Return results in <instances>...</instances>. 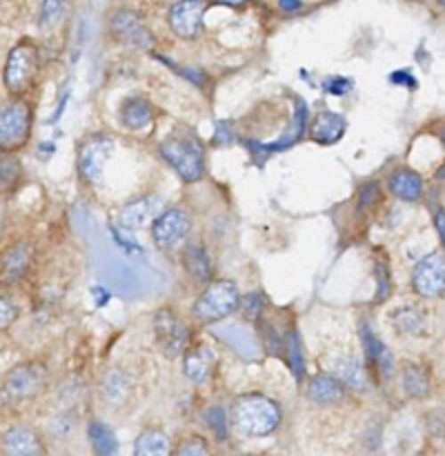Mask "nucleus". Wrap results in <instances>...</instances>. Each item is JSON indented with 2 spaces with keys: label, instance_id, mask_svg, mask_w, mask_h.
Returning a JSON list of instances; mask_svg holds the SVG:
<instances>
[{
  "label": "nucleus",
  "instance_id": "obj_45",
  "mask_svg": "<svg viewBox=\"0 0 445 456\" xmlns=\"http://www.w3.org/2000/svg\"><path fill=\"white\" fill-rule=\"evenodd\" d=\"M439 3H441V4H443V7H445V0H439Z\"/></svg>",
  "mask_w": 445,
  "mask_h": 456
},
{
  "label": "nucleus",
  "instance_id": "obj_35",
  "mask_svg": "<svg viewBox=\"0 0 445 456\" xmlns=\"http://www.w3.org/2000/svg\"><path fill=\"white\" fill-rule=\"evenodd\" d=\"M18 319V305L7 297H0V332L16 323Z\"/></svg>",
  "mask_w": 445,
  "mask_h": 456
},
{
  "label": "nucleus",
  "instance_id": "obj_2",
  "mask_svg": "<svg viewBox=\"0 0 445 456\" xmlns=\"http://www.w3.org/2000/svg\"><path fill=\"white\" fill-rule=\"evenodd\" d=\"M40 74V52L34 40L22 38L9 52L4 62L3 83L12 98H22L29 89H34Z\"/></svg>",
  "mask_w": 445,
  "mask_h": 456
},
{
  "label": "nucleus",
  "instance_id": "obj_1",
  "mask_svg": "<svg viewBox=\"0 0 445 456\" xmlns=\"http://www.w3.org/2000/svg\"><path fill=\"white\" fill-rule=\"evenodd\" d=\"M231 421L245 436H267L280 426V408L263 395H245L236 399Z\"/></svg>",
  "mask_w": 445,
  "mask_h": 456
},
{
  "label": "nucleus",
  "instance_id": "obj_30",
  "mask_svg": "<svg viewBox=\"0 0 445 456\" xmlns=\"http://www.w3.org/2000/svg\"><path fill=\"white\" fill-rule=\"evenodd\" d=\"M172 456H212L209 452V444L203 439V436H187L185 441H181L176 450H174Z\"/></svg>",
  "mask_w": 445,
  "mask_h": 456
},
{
  "label": "nucleus",
  "instance_id": "obj_25",
  "mask_svg": "<svg viewBox=\"0 0 445 456\" xmlns=\"http://www.w3.org/2000/svg\"><path fill=\"white\" fill-rule=\"evenodd\" d=\"M89 444L96 456H118V441H116L114 432L105 426V423L93 421L87 430Z\"/></svg>",
  "mask_w": 445,
  "mask_h": 456
},
{
  "label": "nucleus",
  "instance_id": "obj_5",
  "mask_svg": "<svg viewBox=\"0 0 445 456\" xmlns=\"http://www.w3.org/2000/svg\"><path fill=\"white\" fill-rule=\"evenodd\" d=\"M240 307V292L231 281L218 279L212 281L198 301L194 303V319L200 323H216V321L225 319L231 312Z\"/></svg>",
  "mask_w": 445,
  "mask_h": 456
},
{
  "label": "nucleus",
  "instance_id": "obj_18",
  "mask_svg": "<svg viewBox=\"0 0 445 456\" xmlns=\"http://www.w3.org/2000/svg\"><path fill=\"white\" fill-rule=\"evenodd\" d=\"M307 399L316 405H334L345 399V386L336 377L329 374H319L310 381L307 387Z\"/></svg>",
  "mask_w": 445,
  "mask_h": 456
},
{
  "label": "nucleus",
  "instance_id": "obj_44",
  "mask_svg": "<svg viewBox=\"0 0 445 456\" xmlns=\"http://www.w3.org/2000/svg\"><path fill=\"white\" fill-rule=\"evenodd\" d=\"M441 138H443V142H445V129H443V132H441Z\"/></svg>",
  "mask_w": 445,
  "mask_h": 456
},
{
  "label": "nucleus",
  "instance_id": "obj_38",
  "mask_svg": "<svg viewBox=\"0 0 445 456\" xmlns=\"http://www.w3.org/2000/svg\"><path fill=\"white\" fill-rule=\"evenodd\" d=\"M434 225H436V232H439L441 240H443V245H445V212L443 209H436L434 212Z\"/></svg>",
  "mask_w": 445,
  "mask_h": 456
},
{
  "label": "nucleus",
  "instance_id": "obj_20",
  "mask_svg": "<svg viewBox=\"0 0 445 456\" xmlns=\"http://www.w3.org/2000/svg\"><path fill=\"white\" fill-rule=\"evenodd\" d=\"M118 118L123 127L138 132V129L147 127V125L151 123L154 111H151L150 102L142 101V98H127V101L123 102V107H120Z\"/></svg>",
  "mask_w": 445,
  "mask_h": 456
},
{
  "label": "nucleus",
  "instance_id": "obj_29",
  "mask_svg": "<svg viewBox=\"0 0 445 456\" xmlns=\"http://www.w3.org/2000/svg\"><path fill=\"white\" fill-rule=\"evenodd\" d=\"M305 125H307L305 105H303V102H298V105H296V116H294L292 127H289V132L283 134L280 142L271 145L270 150H283V147H287V145H292V142H296L298 138H301V132H303V129H305Z\"/></svg>",
  "mask_w": 445,
  "mask_h": 456
},
{
  "label": "nucleus",
  "instance_id": "obj_17",
  "mask_svg": "<svg viewBox=\"0 0 445 456\" xmlns=\"http://www.w3.org/2000/svg\"><path fill=\"white\" fill-rule=\"evenodd\" d=\"M214 365H216V354L209 346H194L185 352V359H182V372L190 381L194 383H205L214 372Z\"/></svg>",
  "mask_w": 445,
  "mask_h": 456
},
{
  "label": "nucleus",
  "instance_id": "obj_10",
  "mask_svg": "<svg viewBox=\"0 0 445 456\" xmlns=\"http://www.w3.org/2000/svg\"><path fill=\"white\" fill-rule=\"evenodd\" d=\"M207 3L205 0H178L169 7V27L178 38L194 40L203 31V16Z\"/></svg>",
  "mask_w": 445,
  "mask_h": 456
},
{
  "label": "nucleus",
  "instance_id": "obj_36",
  "mask_svg": "<svg viewBox=\"0 0 445 456\" xmlns=\"http://www.w3.org/2000/svg\"><path fill=\"white\" fill-rule=\"evenodd\" d=\"M263 305H265V303H263V298L258 297V294H249V297L240 298V310L245 312V316H247L249 321H256L258 316H261Z\"/></svg>",
  "mask_w": 445,
  "mask_h": 456
},
{
  "label": "nucleus",
  "instance_id": "obj_3",
  "mask_svg": "<svg viewBox=\"0 0 445 456\" xmlns=\"http://www.w3.org/2000/svg\"><path fill=\"white\" fill-rule=\"evenodd\" d=\"M34 110L25 98H9L0 105V154H16L29 142Z\"/></svg>",
  "mask_w": 445,
  "mask_h": 456
},
{
  "label": "nucleus",
  "instance_id": "obj_8",
  "mask_svg": "<svg viewBox=\"0 0 445 456\" xmlns=\"http://www.w3.org/2000/svg\"><path fill=\"white\" fill-rule=\"evenodd\" d=\"M111 156V142L105 136H93L80 145L78 150V176L89 187H96L102 181L105 165Z\"/></svg>",
  "mask_w": 445,
  "mask_h": 456
},
{
  "label": "nucleus",
  "instance_id": "obj_27",
  "mask_svg": "<svg viewBox=\"0 0 445 456\" xmlns=\"http://www.w3.org/2000/svg\"><path fill=\"white\" fill-rule=\"evenodd\" d=\"M394 328L400 334L418 337L425 330V314L418 307H403L394 314Z\"/></svg>",
  "mask_w": 445,
  "mask_h": 456
},
{
  "label": "nucleus",
  "instance_id": "obj_4",
  "mask_svg": "<svg viewBox=\"0 0 445 456\" xmlns=\"http://www.w3.org/2000/svg\"><path fill=\"white\" fill-rule=\"evenodd\" d=\"M160 156L174 167V172L187 183L203 178V147L194 136H167L160 142Z\"/></svg>",
  "mask_w": 445,
  "mask_h": 456
},
{
  "label": "nucleus",
  "instance_id": "obj_11",
  "mask_svg": "<svg viewBox=\"0 0 445 456\" xmlns=\"http://www.w3.org/2000/svg\"><path fill=\"white\" fill-rule=\"evenodd\" d=\"M111 31H114L116 38H118L120 43L127 45V47L142 49V52L154 47V36H151L145 20H142L136 12H129V9L116 12L114 18H111Z\"/></svg>",
  "mask_w": 445,
  "mask_h": 456
},
{
  "label": "nucleus",
  "instance_id": "obj_41",
  "mask_svg": "<svg viewBox=\"0 0 445 456\" xmlns=\"http://www.w3.org/2000/svg\"><path fill=\"white\" fill-rule=\"evenodd\" d=\"M392 80H394V83H408L409 87H414V78H412V76L405 74V71H403V74H394V76H392Z\"/></svg>",
  "mask_w": 445,
  "mask_h": 456
},
{
  "label": "nucleus",
  "instance_id": "obj_6",
  "mask_svg": "<svg viewBox=\"0 0 445 456\" xmlns=\"http://www.w3.org/2000/svg\"><path fill=\"white\" fill-rule=\"evenodd\" d=\"M154 334L156 343L163 350L165 356L169 359H176V356L185 354L187 343H190V330L182 323L181 316L176 314L169 307H163V310L156 312L154 316Z\"/></svg>",
  "mask_w": 445,
  "mask_h": 456
},
{
  "label": "nucleus",
  "instance_id": "obj_21",
  "mask_svg": "<svg viewBox=\"0 0 445 456\" xmlns=\"http://www.w3.org/2000/svg\"><path fill=\"white\" fill-rule=\"evenodd\" d=\"M363 347H365V359H368L369 370L376 372L378 377L390 374V368H392L390 354H387L385 346L378 341L376 334H372V330L369 328L363 330Z\"/></svg>",
  "mask_w": 445,
  "mask_h": 456
},
{
  "label": "nucleus",
  "instance_id": "obj_12",
  "mask_svg": "<svg viewBox=\"0 0 445 456\" xmlns=\"http://www.w3.org/2000/svg\"><path fill=\"white\" fill-rule=\"evenodd\" d=\"M190 216L182 209L172 208L165 209L156 223L151 225V236H154V243L158 245L160 249H172L176 248L178 243L185 240V236L190 234Z\"/></svg>",
  "mask_w": 445,
  "mask_h": 456
},
{
  "label": "nucleus",
  "instance_id": "obj_22",
  "mask_svg": "<svg viewBox=\"0 0 445 456\" xmlns=\"http://www.w3.org/2000/svg\"><path fill=\"white\" fill-rule=\"evenodd\" d=\"M182 261H185V270L190 272V276L196 283H207L212 279V265H209V256L203 245H187L185 254H182Z\"/></svg>",
  "mask_w": 445,
  "mask_h": 456
},
{
  "label": "nucleus",
  "instance_id": "obj_7",
  "mask_svg": "<svg viewBox=\"0 0 445 456\" xmlns=\"http://www.w3.org/2000/svg\"><path fill=\"white\" fill-rule=\"evenodd\" d=\"M412 288L423 298H439L445 294V256L432 252L414 265Z\"/></svg>",
  "mask_w": 445,
  "mask_h": 456
},
{
  "label": "nucleus",
  "instance_id": "obj_33",
  "mask_svg": "<svg viewBox=\"0 0 445 456\" xmlns=\"http://www.w3.org/2000/svg\"><path fill=\"white\" fill-rule=\"evenodd\" d=\"M62 13H65L62 0H43V7H40V27H53L56 22H61Z\"/></svg>",
  "mask_w": 445,
  "mask_h": 456
},
{
  "label": "nucleus",
  "instance_id": "obj_31",
  "mask_svg": "<svg viewBox=\"0 0 445 456\" xmlns=\"http://www.w3.org/2000/svg\"><path fill=\"white\" fill-rule=\"evenodd\" d=\"M285 352L289 354V368H292V372L296 374V379L301 381L303 372H305V365H303L301 343H298V334L296 332L287 334V346H285Z\"/></svg>",
  "mask_w": 445,
  "mask_h": 456
},
{
  "label": "nucleus",
  "instance_id": "obj_43",
  "mask_svg": "<svg viewBox=\"0 0 445 456\" xmlns=\"http://www.w3.org/2000/svg\"><path fill=\"white\" fill-rule=\"evenodd\" d=\"M0 234H3V214H0Z\"/></svg>",
  "mask_w": 445,
  "mask_h": 456
},
{
  "label": "nucleus",
  "instance_id": "obj_32",
  "mask_svg": "<svg viewBox=\"0 0 445 456\" xmlns=\"http://www.w3.org/2000/svg\"><path fill=\"white\" fill-rule=\"evenodd\" d=\"M105 396L109 399L111 405L120 403V401L127 396V381H125L123 374L111 372L109 379L105 381Z\"/></svg>",
  "mask_w": 445,
  "mask_h": 456
},
{
  "label": "nucleus",
  "instance_id": "obj_16",
  "mask_svg": "<svg viewBox=\"0 0 445 456\" xmlns=\"http://www.w3.org/2000/svg\"><path fill=\"white\" fill-rule=\"evenodd\" d=\"M347 123L341 114L336 111L323 110L310 120V136L312 141L319 142V145H332V142H338L345 134Z\"/></svg>",
  "mask_w": 445,
  "mask_h": 456
},
{
  "label": "nucleus",
  "instance_id": "obj_37",
  "mask_svg": "<svg viewBox=\"0 0 445 456\" xmlns=\"http://www.w3.org/2000/svg\"><path fill=\"white\" fill-rule=\"evenodd\" d=\"M325 89L332 94H343L350 89V83L345 78H332V80H325Z\"/></svg>",
  "mask_w": 445,
  "mask_h": 456
},
{
  "label": "nucleus",
  "instance_id": "obj_34",
  "mask_svg": "<svg viewBox=\"0 0 445 456\" xmlns=\"http://www.w3.org/2000/svg\"><path fill=\"white\" fill-rule=\"evenodd\" d=\"M205 421H207L209 428L216 432L218 439H225V436H227V419H225V412H222L218 405H214V408L207 410V414H205Z\"/></svg>",
  "mask_w": 445,
  "mask_h": 456
},
{
  "label": "nucleus",
  "instance_id": "obj_9",
  "mask_svg": "<svg viewBox=\"0 0 445 456\" xmlns=\"http://www.w3.org/2000/svg\"><path fill=\"white\" fill-rule=\"evenodd\" d=\"M44 377H47V370L43 365L22 363L7 374L3 390L13 401L34 399L44 387Z\"/></svg>",
  "mask_w": 445,
  "mask_h": 456
},
{
  "label": "nucleus",
  "instance_id": "obj_24",
  "mask_svg": "<svg viewBox=\"0 0 445 456\" xmlns=\"http://www.w3.org/2000/svg\"><path fill=\"white\" fill-rule=\"evenodd\" d=\"M400 386H403L408 396L423 399L430 392V379H427V374L417 363H405L403 372H400Z\"/></svg>",
  "mask_w": 445,
  "mask_h": 456
},
{
  "label": "nucleus",
  "instance_id": "obj_28",
  "mask_svg": "<svg viewBox=\"0 0 445 456\" xmlns=\"http://www.w3.org/2000/svg\"><path fill=\"white\" fill-rule=\"evenodd\" d=\"M334 372H336V379L343 383V386L352 387V390H363L365 368L360 365V361H356V359L341 361V363L334 368Z\"/></svg>",
  "mask_w": 445,
  "mask_h": 456
},
{
  "label": "nucleus",
  "instance_id": "obj_14",
  "mask_svg": "<svg viewBox=\"0 0 445 456\" xmlns=\"http://www.w3.org/2000/svg\"><path fill=\"white\" fill-rule=\"evenodd\" d=\"M34 261V249L27 240H16L0 252V285H12L20 281Z\"/></svg>",
  "mask_w": 445,
  "mask_h": 456
},
{
  "label": "nucleus",
  "instance_id": "obj_26",
  "mask_svg": "<svg viewBox=\"0 0 445 456\" xmlns=\"http://www.w3.org/2000/svg\"><path fill=\"white\" fill-rule=\"evenodd\" d=\"M22 181V163L13 154H0V196L16 191Z\"/></svg>",
  "mask_w": 445,
  "mask_h": 456
},
{
  "label": "nucleus",
  "instance_id": "obj_23",
  "mask_svg": "<svg viewBox=\"0 0 445 456\" xmlns=\"http://www.w3.org/2000/svg\"><path fill=\"white\" fill-rule=\"evenodd\" d=\"M134 456H172L169 436L160 430H145L134 444Z\"/></svg>",
  "mask_w": 445,
  "mask_h": 456
},
{
  "label": "nucleus",
  "instance_id": "obj_13",
  "mask_svg": "<svg viewBox=\"0 0 445 456\" xmlns=\"http://www.w3.org/2000/svg\"><path fill=\"white\" fill-rule=\"evenodd\" d=\"M163 199L160 196H142V199L132 200L120 212V225L127 232L145 230L147 225H154L156 218L163 214Z\"/></svg>",
  "mask_w": 445,
  "mask_h": 456
},
{
  "label": "nucleus",
  "instance_id": "obj_39",
  "mask_svg": "<svg viewBox=\"0 0 445 456\" xmlns=\"http://www.w3.org/2000/svg\"><path fill=\"white\" fill-rule=\"evenodd\" d=\"M209 4H222V7H231V9H243L247 4V0H207Z\"/></svg>",
  "mask_w": 445,
  "mask_h": 456
},
{
  "label": "nucleus",
  "instance_id": "obj_40",
  "mask_svg": "<svg viewBox=\"0 0 445 456\" xmlns=\"http://www.w3.org/2000/svg\"><path fill=\"white\" fill-rule=\"evenodd\" d=\"M279 4L283 12H296V9H301V3H298V0H279Z\"/></svg>",
  "mask_w": 445,
  "mask_h": 456
},
{
  "label": "nucleus",
  "instance_id": "obj_42",
  "mask_svg": "<svg viewBox=\"0 0 445 456\" xmlns=\"http://www.w3.org/2000/svg\"><path fill=\"white\" fill-rule=\"evenodd\" d=\"M439 178H441V181H445V165H443V167H441V172H439Z\"/></svg>",
  "mask_w": 445,
  "mask_h": 456
},
{
  "label": "nucleus",
  "instance_id": "obj_19",
  "mask_svg": "<svg viewBox=\"0 0 445 456\" xmlns=\"http://www.w3.org/2000/svg\"><path fill=\"white\" fill-rule=\"evenodd\" d=\"M387 187H390V191L396 196V199L414 203V200L421 199L423 194V178L418 176L414 169L403 167L392 172L390 181H387Z\"/></svg>",
  "mask_w": 445,
  "mask_h": 456
},
{
  "label": "nucleus",
  "instance_id": "obj_15",
  "mask_svg": "<svg viewBox=\"0 0 445 456\" xmlns=\"http://www.w3.org/2000/svg\"><path fill=\"white\" fill-rule=\"evenodd\" d=\"M0 454L3 456H44V445L31 428H9L0 436Z\"/></svg>",
  "mask_w": 445,
  "mask_h": 456
}]
</instances>
